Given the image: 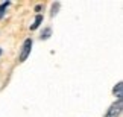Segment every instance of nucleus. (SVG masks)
Wrapping results in <instances>:
<instances>
[{
	"mask_svg": "<svg viewBox=\"0 0 123 117\" xmlns=\"http://www.w3.org/2000/svg\"><path fill=\"white\" fill-rule=\"evenodd\" d=\"M32 44H34V41H32V38H26L25 41H23V46H21L20 55H18V61H20V62H25V61L27 59V56L31 55Z\"/></svg>",
	"mask_w": 123,
	"mask_h": 117,
	"instance_id": "nucleus-1",
	"label": "nucleus"
},
{
	"mask_svg": "<svg viewBox=\"0 0 123 117\" xmlns=\"http://www.w3.org/2000/svg\"><path fill=\"white\" fill-rule=\"evenodd\" d=\"M122 108H123L122 99H117L114 104H111V106L106 110V113H105L103 117H119L122 114Z\"/></svg>",
	"mask_w": 123,
	"mask_h": 117,
	"instance_id": "nucleus-2",
	"label": "nucleus"
},
{
	"mask_svg": "<svg viewBox=\"0 0 123 117\" xmlns=\"http://www.w3.org/2000/svg\"><path fill=\"white\" fill-rule=\"evenodd\" d=\"M43 20H44V17H43L41 14H38V15H35V18H34V23L31 25V31H37V29H38V27L41 26Z\"/></svg>",
	"mask_w": 123,
	"mask_h": 117,
	"instance_id": "nucleus-3",
	"label": "nucleus"
},
{
	"mask_svg": "<svg viewBox=\"0 0 123 117\" xmlns=\"http://www.w3.org/2000/svg\"><path fill=\"white\" fill-rule=\"evenodd\" d=\"M50 35H52V29H50V27H44L43 32H41V37H40V38L41 40H49Z\"/></svg>",
	"mask_w": 123,
	"mask_h": 117,
	"instance_id": "nucleus-4",
	"label": "nucleus"
},
{
	"mask_svg": "<svg viewBox=\"0 0 123 117\" xmlns=\"http://www.w3.org/2000/svg\"><path fill=\"white\" fill-rule=\"evenodd\" d=\"M122 88H123L122 82H119L114 88H112V93H114V94H117V97H119V99H122Z\"/></svg>",
	"mask_w": 123,
	"mask_h": 117,
	"instance_id": "nucleus-5",
	"label": "nucleus"
},
{
	"mask_svg": "<svg viewBox=\"0 0 123 117\" xmlns=\"http://www.w3.org/2000/svg\"><path fill=\"white\" fill-rule=\"evenodd\" d=\"M8 6H11V2H3L2 5H0V18H3L5 12H6V9H8Z\"/></svg>",
	"mask_w": 123,
	"mask_h": 117,
	"instance_id": "nucleus-6",
	"label": "nucleus"
},
{
	"mask_svg": "<svg viewBox=\"0 0 123 117\" xmlns=\"http://www.w3.org/2000/svg\"><path fill=\"white\" fill-rule=\"evenodd\" d=\"M59 6H61V3H59V2H56V3H53V5H52V12H50V15H52V17H55L56 14H58V9H59Z\"/></svg>",
	"mask_w": 123,
	"mask_h": 117,
	"instance_id": "nucleus-7",
	"label": "nucleus"
},
{
	"mask_svg": "<svg viewBox=\"0 0 123 117\" xmlns=\"http://www.w3.org/2000/svg\"><path fill=\"white\" fill-rule=\"evenodd\" d=\"M35 11H41V5H37V6H35Z\"/></svg>",
	"mask_w": 123,
	"mask_h": 117,
	"instance_id": "nucleus-8",
	"label": "nucleus"
},
{
	"mask_svg": "<svg viewBox=\"0 0 123 117\" xmlns=\"http://www.w3.org/2000/svg\"><path fill=\"white\" fill-rule=\"evenodd\" d=\"M0 55H2V49H0Z\"/></svg>",
	"mask_w": 123,
	"mask_h": 117,
	"instance_id": "nucleus-9",
	"label": "nucleus"
}]
</instances>
